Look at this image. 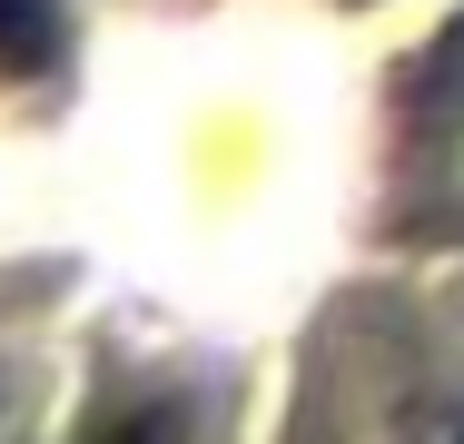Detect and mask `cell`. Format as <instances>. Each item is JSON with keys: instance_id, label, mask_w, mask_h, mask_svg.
<instances>
[{"instance_id": "1", "label": "cell", "mask_w": 464, "mask_h": 444, "mask_svg": "<svg viewBox=\"0 0 464 444\" xmlns=\"http://www.w3.org/2000/svg\"><path fill=\"white\" fill-rule=\"evenodd\" d=\"M70 30H60V0H0V80H40L60 70Z\"/></svg>"}, {"instance_id": "2", "label": "cell", "mask_w": 464, "mask_h": 444, "mask_svg": "<svg viewBox=\"0 0 464 444\" xmlns=\"http://www.w3.org/2000/svg\"><path fill=\"white\" fill-rule=\"evenodd\" d=\"M90 444H179V405H169V395H139V405H119Z\"/></svg>"}, {"instance_id": "3", "label": "cell", "mask_w": 464, "mask_h": 444, "mask_svg": "<svg viewBox=\"0 0 464 444\" xmlns=\"http://www.w3.org/2000/svg\"><path fill=\"white\" fill-rule=\"evenodd\" d=\"M445 444H464V435H445Z\"/></svg>"}]
</instances>
